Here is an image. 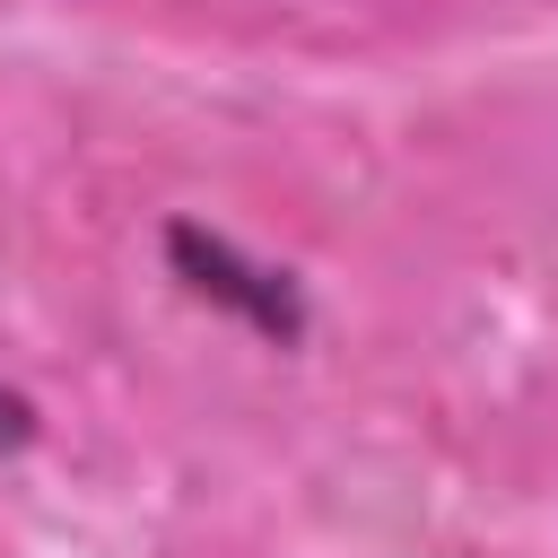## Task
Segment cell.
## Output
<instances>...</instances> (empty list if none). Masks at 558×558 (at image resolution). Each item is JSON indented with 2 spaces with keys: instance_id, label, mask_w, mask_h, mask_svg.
<instances>
[{
  "instance_id": "cell-2",
  "label": "cell",
  "mask_w": 558,
  "mask_h": 558,
  "mask_svg": "<svg viewBox=\"0 0 558 558\" xmlns=\"http://www.w3.org/2000/svg\"><path fill=\"white\" fill-rule=\"evenodd\" d=\"M26 436H35V410L17 392H0V445H26Z\"/></svg>"
},
{
  "instance_id": "cell-1",
  "label": "cell",
  "mask_w": 558,
  "mask_h": 558,
  "mask_svg": "<svg viewBox=\"0 0 558 558\" xmlns=\"http://www.w3.org/2000/svg\"><path fill=\"white\" fill-rule=\"evenodd\" d=\"M166 262H174V279H183L192 296L244 314L262 340H296V331H305V296H296V279L270 270V262H253V253H235L218 227L174 218V227H166Z\"/></svg>"
}]
</instances>
